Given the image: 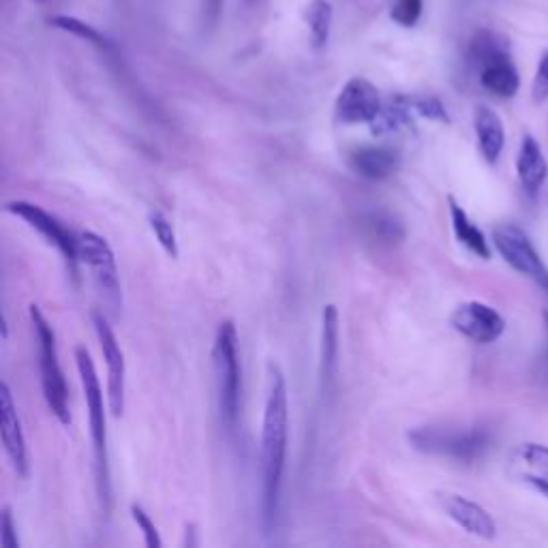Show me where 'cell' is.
Wrapping results in <instances>:
<instances>
[{
    "label": "cell",
    "instance_id": "cell-1",
    "mask_svg": "<svg viewBox=\"0 0 548 548\" xmlns=\"http://www.w3.org/2000/svg\"><path fill=\"white\" fill-rule=\"evenodd\" d=\"M287 384L279 364H268L266 405L262 422V452H260V521L264 534H272L279 519L283 471L287 459Z\"/></svg>",
    "mask_w": 548,
    "mask_h": 548
},
{
    "label": "cell",
    "instance_id": "cell-2",
    "mask_svg": "<svg viewBox=\"0 0 548 548\" xmlns=\"http://www.w3.org/2000/svg\"><path fill=\"white\" fill-rule=\"evenodd\" d=\"M75 362H78V373L82 379L84 399L88 409L90 439H93L95 450V471H97V493L103 512L108 514L112 506V480H110V454H108V426H105V401L101 382L93 356H90L84 345L75 347Z\"/></svg>",
    "mask_w": 548,
    "mask_h": 548
},
{
    "label": "cell",
    "instance_id": "cell-3",
    "mask_svg": "<svg viewBox=\"0 0 548 548\" xmlns=\"http://www.w3.org/2000/svg\"><path fill=\"white\" fill-rule=\"evenodd\" d=\"M212 367H215L217 403L221 422L227 431H234L240 411V356H238V332L234 322H221L217 328L215 347H212Z\"/></svg>",
    "mask_w": 548,
    "mask_h": 548
},
{
    "label": "cell",
    "instance_id": "cell-4",
    "mask_svg": "<svg viewBox=\"0 0 548 548\" xmlns=\"http://www.w3.org/2000/svg\"><path fill=\"white\" fill-rule=\"evenodd\" d=\"M28 315H30V324H33V330H35L37 349H39L41 388H43L45 403H48L50 411L58 418L60 424H69L71 422L69 388L65 382L63 369H60V362H58L56 332L37 304H30Z\"/></svg>",
    "mask_w": 548,
    "mask_h": 548
},
{
    "label": "cell",
    "instance_id": "cell-5",
    "mask_svg": "<svg viewBox=\"0 0 548 548\" xmlns=\"http://www.w3.org/2000/svg\"><path fill=\"white\" fill-rule=\"evenodd\" d=\"M409 444L424 454L446 456L459 463H474L491 448V433L484 426L469 429H446V426H424L409 433Z\"/></svg>",
    "mask_w": 548,
    "mask_h": 548
},
{
    "label": "cell",
    "instance_id": "cell-6",
    "mask_svg": "<svg viewBox=\"0 0 548 548\" xmlns=\"http://www.w3.org/2000/svg\"><path fill=\"white\" fill-rule=\"evenodd\" d=\"M78 260L90 270L97 289L112 309L123 307V287H120L116 257L110 242L97 232L78 234Z\"/></svg>",
    "mask_w": 548,
    "mask_h": 548
},
{
    "label": "cell",
    "instance_id": "cell-7",
    "mask_svg": "<svg viewBox=\"0 0 548 548\" xmlns=\"http://www.w3.org/2000/svg\"><path fill=\"white\" fill-rule=\"evenodd\" d=\"M493 245L510 268L534 281L548 296V266L525 230L514 223H501L493 230Z\"/></svg>",
    "mask_w": 548,
    "mask_h": 548
},
{
    "label": "cell",
    "instance_id": "cell-8",
    "mask_svg": "<svg viewBox=\"0 0 548 548\" xmlns=\"http://www.w3.org/2000/svg\"><path fill=\"white\" fill-rule=\"evenodd\" d=\"M7 212L11 215L20 217L26 225L37 230L45 240L50 242L52 247H56V251L63 255V260L67 262L73 279H78V236H71L65 225L60 223L54 215H50L48 210H43L41 206L26 202V200H13L7 206Z\"/></svg>",
    "mask_w": 548,
    "mask_h": 548
},
{
    "label": "cell",
    "instance_id": "cell-9",
    "mask_svg": "<svg viewBox=\"0 0 548 548\" xmlns=\"http://www.w3.org/2000/svg\"><path fill=\"white\" fill-rule=\"evenodd\" d=\"M93 324L97 339L101 345V354L108 367V407L114 418H120L125 411V392H127V367L125 354L120 349L116 334L103 313H93Z\"/></svg>",
    "mask_w": 548,
    "mask_h": 548
},
{
    "label": "cell",
    "instance_id": "cell-10",
    "mask_svg": "<svg viewBox=\"0 0 548 548\" xmlns=\"http://www.w3.org/2000/svg\"><path fill=\"white\" fill-rule=\"evenodd\" d=\"M452 328L465 339L478 345L495 343L506 332V319L491 304L480 300H469L456 307L450 315Z\"/></svg>",
    "mask_w": 548,
    "mask_h": 548
},
{
    "label": "cell",
    "instance_id": "cell-11",
    "mask_svg": "<svg viewBox=\"0 0 548 548\" xmlns=\"http://www.w3.org/2000/svg\"><path fill=\"white\" fill-rule=\"evenodd\" d=\"M382 108L384 101L375 84L367 78H352L334 103V118L341 125H371Z\"/></svg>",
    "mask_w": 548,
    "mask_h": 548
},
{
    "label": "cell",
    "instance_id": "cell-12",
    "mask_svg": "<svg viewBox=\"0 0 548 548\" xmlns=\"http://www.w3.org/2000/svg\"><path fill=\"white\" fill-rule=\"evenodd\" d=\"M437 501L441 510L448 514L456 525L463 527L467 534L493 540L497 536V523L489 510H484L476 501H471L459 493H437Z\"/></svg>",
    "mask_w": 548,
    "mask_h": 548
},
{
    "label": "cell",
    "instance_id": "cell-13",
    "mask_svg": "<svg viewBox=\"0 0 548 548\" xmlns=\"http://www.w3.org/2000/svg\"><path fill=\"white\" fill-rule=\"evenodd\" d=\"M0 426H3V446L9 461L20 478H28V450L26 437L22 431V420L18 416V407L13 403V394L7 382L0 386Z\"/></svg>",
    "mask_w": 548,
    "mask_h": 548
},
{
    "label": "cell",
    "instance_id": "cell-14",
    "mask_svg": "<svg viewBox=\"0 0 548 548\" xmlns=\"http://www.w3.org/2000/svg\"><path fill=\"white\" fill-rule=\"evenodd\" d=\"M510 474L548 497V446L534 441L516 446L510 454Z\"/></svg>",
    "mask_w": 548,
    "mask_h": 548
},
{
    "label": "cell",
    "instance_id": "cell-15",
    "mask_svg": "<svg viewBox=\"0 0 548 548\" xmlns=\"http://www.w3.org/2000/svg\"><path fill=\"white\" fill-rule=\"evenodd\" d=\"M347 165L360 178L386 180L401 167V155L390 146H356L347 152Z\"/></svg>",
    "mask_w": 548,
    "mask_h": 548
},
{
    "label": "cell",
    "instance_id": "cell-16",
    "mask_svg": "<svg viewBox=\"0 0 548 548\" xmlns=\"http://www.w3.org/2000/svg\"><path fill=\"white\" fill-rule=\"evenodd\" d=\"M516 174H519L521 187L527 195H538L548 178V161L542 152V146L534 135H525L519 155H516Z\"/></svg>",
    "mask_w": 548,
    "mask_h": 548
},
{
    "label": "cell",
    "instance_id": "cell-17",
    "mask_svg": "<svg viewBox=\"0 0 548 548\" xmlns=\"http://www.w3.org/2000/svg\"><path fill=\"white\" fill-rule=\"evenodd\" d=\"M474 129L484 161L489 165H495L506 146V129L499 114L491 110L489 105H478L474 112Z\"/></svg>",
    "mask_w": 548,
    "mask_h": 548
},
{
    "label": "cell",
    "instance_id": "cell-18",
    "mask_svg": "<svg viewBox=\"0 0 548 548\" xmlns=\"http://www.w3.org/2000/svg\"><path fill=\"white\" fill-rule=\"evenodd\" d=\"M478 75H480L482 88L489 90L491 95H495L499 99H510L519 93V88H521L519 71H516L510 54L497 56V58L489 60V63L480 65Z\"/></svg>",
    "mask_w": 548,
    "mask_h": 548
},
{
    "label": "cell",
    "instance_id": "cell-19",
    "mask_svg": "<svg viewBox=\"0 0 548 548\" xmlns=\"http://www.w3.org/2000/svg\"><path fill=\"white\" fill-rule=\"evenodd\" d=\"M339 358V313L334 304H326L322 311V343H319V375L328 386L334 379Z\"/></svg>",
    "mask_w": 548,
    "mask_h": 548
},
{
    "label": "cell",
    "instance_id": "cell-20",
    "mask_svg": "<svg viewBox=\"0 0 548 548\" xmlns=\"http://www.w3.org/2000/svg\"><path fill=\"white\" fill-rule=\"evenodd\" d=\"M448 204H450L452 232H454L456 240H459L467 251L478 255L480 260H489L491 247H489V240H486L484 232L480 230V227L474 221L469 219V215L463 210V206H459V202H456L452 195L448 197Z\"/></svg>",
    "mask_w": 548,
    "mask_h": 548
},
{
    "label": "cell",
    "instance_id": "cell-21",
    "mask_svg": "<svg viewBox=\"0 0 548 548\" xmlns=\"http://www.w3.org/2000/svg\"><path fill=\"white\" fill-rule=\"evenodd\" d=\"M414 116L416 114H414V110H411L407 95H397V97H390L388 101H384L382 112L377 114V118L369 127L373 131V135H392V133H399L414 123Z\"/></svg>",
    "mask_w": 548,
    "mask_h": 548
},
{
    "label": "cell",
    "instance_id": "cell-22",
    "mask_svg": "<svg viewBox=\"0 0 548 548\" xmlns=\"http://www.w3.org/2000/svg\"><path fill=\"white\" fill-rule=\"evenodd\" d=\"M50 26H54L58 30H65V33L78 37V39H84L86 43H93L95 48H99L101 52H112L116 48L114 41L108 35H103L101 30H97L95 26L73 18V15H54V18H50Z\"/></svg>",
    "mask_w": 548,
    "mask_h": 548
},
{
    "label": "cell",
    "instance_id": "cell-23",
    "mask_svg": "<svg viewBox=\"0 0 548 548\" xmlns=\"http://www.w3.org/2000/svg\"><path fill=\"white\" fill-rule=\"evenodd\" d=\"M304 18H307L313 45L315 48H324L330 39L332 18H334L330 0H311V3L307 5V11H304Z\"/></svg>",
    "mask_w": 548,
    "mask_h": 548
},
{
    "label": "cell",
    "instance_id": "cell-24",
    "mask_svg": "<svg viewBox=\"0 0 548 548\" xmlns=\"http://www.w3.org/2000/svg\"><path fill=\"white\" fill-rule=\"evenodd\" d=\"M364 227H367V232L377 238L379 242H399L405 236L403 225L394 219L388 212H369V215L362 217Z\"/></svg>",
    "mask_w": 548,
    "mask_h": 548
},
{
    "label": "cell",
    "instance_id": "cell-25",
    "mask_svg": "<svg viewBox=\"0 0 548 548\" xmlns=\"http://www.w3.org/2000/svg\"><path fill=\"white\" fill-rule=\"evenodd\" d=\"M148 225L152 234H155L157 242L163 247V251L172 257V260H178V238H176V230L174 225L170 223L161 210H152L148 215Z\"/></svg>",
    "mask_w": 548,
    "mask_h": 548
},
{
    "label": "cell",
    "instance_id": "cell-26",
    "mask_svg": "<svg viewBox=\"0 0 548 548\" xmlns=\"http://www.w3.org/2000/svg\"><path fill=\"white\" fill-rule=\"evenodd\" d=\"M407 101H409L411 110H414L416 116L435 120V123H450L448 110L444 108V103H441L437 97H431V95H407Z\"/></svg>",
    "mask_w": 548,
    "mask_h": 548
},
{
    "label": "cell",
    "instance_id": "cell-27",
    "mask_svg": "<svg viewBox=\"0 0 548 548\" xmlns=\"http://www.w3.org/2000/svg\"><path fill=\"white\" fill-rule=\"evenodd\" d=\"M422 0H394V5L390 9V18L392 22H397L403 28L416 26L420 15H422Z\"/></svg>",
    "mask_w": 548,
    "mask_h": 548
},
{
    "label": "cell",
    "instance_id": "cell-28",
    "mask_svg": "<svg viewBox=\"0 0 548 548\" xmlns=\"http://www.w3.org/2000/svg\"><path fill=\"white\" fill-rule=\"evenodd\" d=\"M131 516H133L135 525L140 527V531L144 534V542H146V546H148V548H161V546H163L161 536H159V531H157L155 523L150 521L148 512H146L142 506L133 504V506H131Z\"/></svg>",
    "mask_w": 548,
    "mask_h": 548
},
{
    "label": "cell",
    "instance_id": "cell-29",
    "mask_svg": "<svg viewBox=\"0 0 548 548\" xmlns=\"http://www.w3.org/2000/svg\"><path fill=\"white\" fill-rule=\"evenodd\" d=\"M531 99L536 103H544L548 99V50L540 56L534 86H531Z\"/></svg>",
    "mask_w": 548,
    "mask_h": 548
},
{
    "label": "cell",
    "instance_id": "cell-30",
    "mask_svg": "<svg viewBox=\"0 0 548 548\" xmlns=\"http://www.w3.org/2000/svg\"><path fill=\"white\" fill-rule=\"evenodd\" d=\"M0 546L3 548H20V538H18V527L13 523V514L11 508H3V519H0Z\"/></svg>",
    "mask_w": 548,
    "mask_h": 548
},
{
    "label": "cell",
    "instance_id": "cell-31",
    "mask_svg": "<svg viewBox=\"0 0 548 548\" xmlns=\"http://www.w3.org/2000/svg\"><path fill=\"white\" fill-rule=\"evenodd\" d=\"M221 3H223V0H204V9H206L208 18H217Z\"/></svg>",
    "mask_w": 548,
    "mask_h": 548
},
{
    "label": "cell",
    "instance_id": "cell-32",
    "mask_svg": "<svg viewBox=\"0 0 548 548\" xmlns=\"http://www.w3.org/2000/svg\"><path fill=\"white\" fill-rule=\"evenodd\" d=\"M546 326H548V313H546Z\"/></svg>",
    "mask_w": 548,
    "mask_h": 548
},
{
    "label": "cell",
    "instance_id": "cell-33",
    "mask_svg": "<svg viewBox=\"0 0 548 548\" xmlns=\"http://www.w3.org/2000/svg\"><path fill=\"white\" fill-rule=\"evenodd\" d=\"M37 3H41V0H37Z\"/></svg>",
    "mask_w": 548,
    "mask_h": 548
}]
</instances>
